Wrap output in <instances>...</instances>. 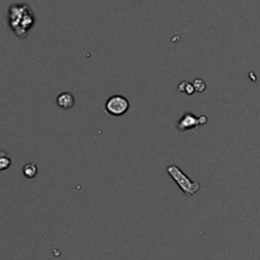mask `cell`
Returning a JSON list of instances; mask_svg holds the SVG:
<instances>
[{"label":"cell","instance_id":"cell-1","mask_svg":"<svg viewBox=\"0 0 260 260\" xmlns=\"http://www.w3.org/2000/svg\"><path fill=\"white\" fill-rule=\"evenodd\" d=\"M36 23V16L28 4H12L8 9V25L18 38H26Z\"/></svg>","mask_w":260,"mask_h":260},{"label":"cell","instance_id":"cell-7","mask_svg":"<svg viewBox=\"0 0 260 260\" xmlns=\"http://www.w3.org/2000/svg\"><path fill=\"white\" fill-rule=\"evenodd\" d=\"M37 173H38V168H37V165L33 164V162L26 164V165L23 166V174H25V177L28 178V179H32V178L36 177Z\"/></svg>","mask_w":260,"mask_h":260},{"label":"cell","instance_id":"cell-2","mask_svg":"<svg viewBox=\"0 0 260 260\" xmlns=\"http://www.w3.org/2000/svg\"><path fill=\"white\" fill-rule=\"evenodd\" d=\"M166 172L172 177V179L175 182L178 187H179V189L187 197H194L197 193H198L199 188H201L199 183L189 179L187 175L182 172V169L178 168L177 165H169L168 168H166Z\"/></svg>","mask_w":260,"mask_h":260},{"label":"cell","instance_id":"cell-6","mask_svg":"<svg viewBox=\"0 0 260 260\" xmlns=\"http://www.w3.org/2000/svg\"><path fill=\"white\" fill-rule=\"evenodd\" d=\"M12 165V156L4 150H0V172H4Z\"/></svg>","mask_w":260,"mask_h":260},{"label":"cell","instance_id":"cell-3","mask_svg":"<svg viewBox=\"0 0 260 260\" xmlns=\"http://www.w3.org/2000/svg\"><path fill=\"white\" fill-rule=\"evenodd\" d=\"M130 109L129 99L123 95H112L108 101L105 102V110L108 114H112L114 117H121L126 114Z\"/></svg>","mask_w":260,"mask_h":260},{"label":"cell","instance_id":"cell-4","mask_svg":"<svg viewBox=\"0 0 260 260\" xmlns=\"http://www.w3.org/2000/svg\"><path fill=\"white\" fill-rule=\"evenodd\" d=\"M208 122V118L206 116L197 117L196 114L193 113H185L181 120L178 121L177 123V129L179 131H189V130L197 129L198 126L206 125Z\"/></svg>","mask_w":260,"mask_h":260},{"label":"cell","instance_id":"cell-8","mask_svg":"<svg viewBox=\"0 0 260 260\" xmlns=\"http://www.w3.org/2000/svg\"><path fill=\"white\" fill-rule=\"evenodd\" d=\"M178 90H179L181 93H187L188 95L193 94V93L196 92V90H194V86H193V84L189 83V81H184V83L179 84V85H178Z\"/></svg>","mask_w":260,"mask_h":260},{"label":"cell","instance_id":"cell-5","mask_svg":"<svg viewBox=\"0 0 260 260\" xmlns=\"http://www.w3.org/2000/svg\"><path fill=\"white\" fill-rule=\"evenodd\" d=\"M56 104H57L60 108H62V109H71V108L75 105V98H74V95L69 92L61 93V94L56 98Z\"/></svg>","mask_w":260,"mask_h":260},{"label":"cell","instance_id":"cell-9","mask_svg":"<svg viewBox=\"0 0 260 260\" xmlns=\"http://www.w3.org/2000/svg\"><path fill=\"white\" fill-rule=\"evenodd\" d=\"M193 86H194V90L198 93H202L206 90V83L202 79H194L193 80Z\"/></svg>","mask_w":260,"mask_h":260}]
</instances>
